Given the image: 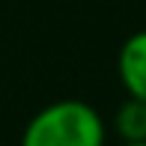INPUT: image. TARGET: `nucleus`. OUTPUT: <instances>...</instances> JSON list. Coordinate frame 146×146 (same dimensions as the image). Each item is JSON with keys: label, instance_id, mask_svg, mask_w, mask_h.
I'll return each mask as SVG.
<instances>
[{"label": "nucleus", "instance_id": "4", "mask_svg": "<svg viewBox=\"0 0 146 146\" xmlns=\"http://www.w3.org/2000/svg\"><path fill=\"white\" fill-rule=\"evenodd\" d=\"M122 146H146V140H140V143H122Z\"/></svg>", "mask_w": 146, "mask_h": 146}, {"label": "nucleus", "instance_id": "3", "mask_svg": "<svg viewBox=\"0 0 146 146\" xmlns=\"http://www.w3.org/2000/svg\"><path fill=\"white\" fill-rule=\"evenodd\" d=\"M113 131L122 143H140L146 140V102L140 98H125L113 113Z\"/></svg>", "mask_w": 146, "mask_h": 146}, {"label": "nucleus", "instance_id": "1", "mask_svg": "<svg viewBox=\"0 0 146 146\" xmlns=\"http://www.w3.org/2000/svg\"><path fill=\"white\" fill-rule=\"evenodd\" d=\"M108 128L92 104L81 98L45 104L24 125L21 146H104Z\"/></svg>", "mask_w": 146, "mask_h": 146}, {"label": "nucleus", "instance_id": "2", "mask_svg": "<svg viewBox=\"0 0 146 146\" xmlns=\"http://www.w3.org/2000/svg\"><path fill=\"white\" fill-rule=\"evenodd\" d=\"M116 72L125 92L131 98L146 102V30H137L125 39L116 57Z\"/></svg>", "mask_w": 146, "mask_h": 146}]
</instances>
